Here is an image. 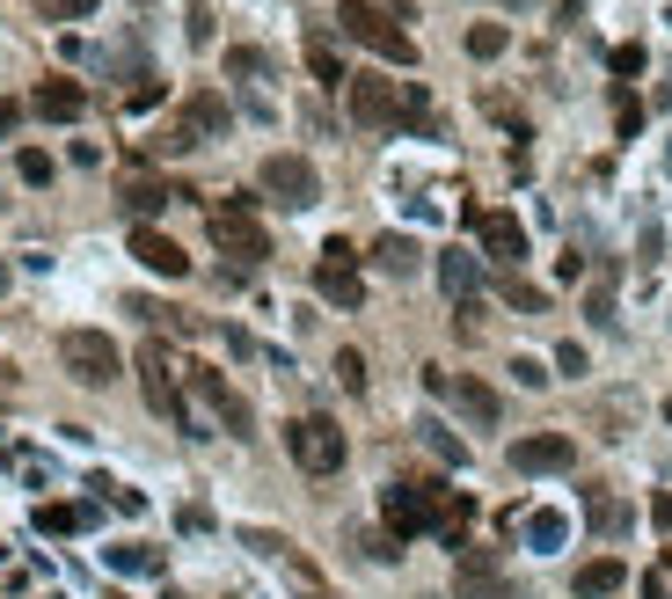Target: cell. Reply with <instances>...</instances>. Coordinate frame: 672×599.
<instances>
[{
  "mask_svg": "<svg viewBox=\"0 0 672 599\" xmlns=\"http://www.w3.org/2000/svg\"><path fill=\"white\" fill-rule=\"evenodd\" d=\"M308 73L322 81V88H344V81H351L344 59H336V45H322V37H308Z\"/></svg>",
  "mask_w": 672,
  "mask_h": 599,
  "instance_id": "cell-24",
  "label": "cell"
},
{
  "mask_svg": "<svg viewBox=\"0 0 672 599\" xmlns=\"http://www.w3.org/2000/svg\"><path fill=\"white\" fill-rule=\"evenodd\" d=\"M37 8H45L51 23H88V8H96V0H37Z\"/></svg>",
  "mask_w": 672,
  "mask_h": 599,
  "instance_id": "cell-31",
  "label": "cell"
},
{
  "mask_svg": "<svg viewBox=\"0 0 672 599\" xmlns=\"http://www.w3.org/2000/svg\"><path fill=\"white\" fill-rule=\"evenodd\" d=\"M417 256H424V249H417L409 235H381V241H373V264H381L387 278H409V271H417Z\"/></svg>",
  "mask_w": 672,
  "mask_h": 599,
  "instance_id": "cell-21",
  "label": "cell"
},
{
  "mask_svg": "<svg viewBox=\"0 0 672 599\" xmlns=\"http://www.w3.org/2000/svg\"><path fill=\"white\" fill-rule=\"evenodd\" d=\"M439 286L454 292V308H468V300H476V286H482V264L468 256V249H446V256H439Z\"/></svg>",
  "mask_w": 672,
  "mask_h": 599,
  "instance_id": "cell-16",
  "label": "cell"
},
{
  "mask_svg": "<svg viewBox=\"0 0 672 599\" xmlns=\"http://www.w3.org/2000/svg\"><path fill=\"white\" fill-rule=\"evenodd\" d=\"M227 73H241V81H249V73H256V81H264V51H249V45H235V51H227Z\"/></svg>",
  "mask_w": 672,
  "mask_h": 599,
  "instance_id": "cell-32",
  "label": "cell"
},
{
  "mask_svg": "<svg viewBox=\"0 0 672 599\" xmlns=\"http://www.w3.org/2000/svg\"><path fill=\"white\" fill-rule=\"evenodd\" d=\"M665 424H672V395H665Z\"/></svg>",
  "mask_w": 672,
  "mask_h": 599,
  "instance_id": "cell-39",
  "label": "cell"
},
{
  "mask_svg": "<svg viewBox=\"0 0 672 599\" xmlns=\"http://www.w3.org/2000/svg\"><path fill=\"white\" fill-rule=\"evenodd\" d=\"M344 96H351V124H365V132H395V124H409L403 81H381V73H351V81H344Z\"/></svg>",
  "mask_w": 672,
  "mask_h": 599,
  "instance_id": "cell-2",
  "label": "cell"
},
{
  "mask_svg": "<svg viewBox=\"0 0 672 599\" xmlns=\"http://www.w3.org/2000/svg\"><path fill=\"white\" fill-rule=\"evenodd\" d=\"M8 278H15V271H8V256H0V292H8Z\"/></svg>",
  "mask_w": 672,
  "mask_h": 599,
  "instance_id": "cell-38",
  "label": "cell"
},
{
  "mask_svg": "<svg viewBox=\"0 0 672 599\" xmlns=\"http://www.w3.org/2000/svg\"><path fill=\"white\" fill-rule=\"evenodd\" d=\"M336 23H344V37H351V45L373 51V59H387V67H417V37L387 23L381 0H344V8H336Z\"/></svg>",
  "mask_w": 672,
  "mask_h": 599,
  "instance_id": "cell-1",
  "label": "cell"
},
{
  "mask_svg": "<svg viewBox=\"0 0 672 599\" xmlns=\"http://www.w3.org/2000/svg\"><path fill=\"white\" fill-rule=\"evenodd\" d=\"M628 585V563L622 555H592L585 571H577V599H614Z\"/></svg>",
  "mask_w": 672,
  "mask_h": 599,
  "instance_id": "cell-17",
  "label": "cell"
},
{
  "mask_svg": "<svg viewBox=\"0 0 672 599\" xmlns=\"http://www.w3.org/2000/svg\"><path fill=\"white\" fill-rule=\"evenodd\" d=\"M417 439H424V446H432V454L446 460V468H460V460H468V446H460V439L446 432V424H432V417H424V424H417Z\"/></svg>",
  "mask_w": 672,
  "mask_h": 599,
  "instance_id": "cell-27",
  "label": "cell"
},
{
  "mask_svg": "<svg viewBox=\"0 0 672 599\" xmlns=\"http://www.w3.org/2000/svg\"><path fill=\"white\" fill-rule=\"evenodd\" d=\"M497 300H504V308H519V314H541V308H549V292L527 286V278H497Z\"/></svg>",
  "mask_w": 672,
  "mask_h": 599,
  "instance_id": "cell-26",
  "label": "cell"
},
{
  "mask_svg": "<svg viewBox=\"0 0 672 599\" xmlns=\"http://www.w3.org/2000/svg\"><path fill=\"white\" fill-rule=\"evenodd\" d=\"M563 534H571V519H563V512H533V519H527V541H533L541 555L563 549Z\"/></svg>",
  "mask_w": 672,
  "mask_h": 599,
  "instance_id": "cell-25",
  "label": "cell"
},
{
  "mask_svg": "<svg viewBox=\"0 0 672 599\" xmlns=\"http://www.w3.org/2000/svg\"><path fill=\"white\" fill-rule=\"evenodd\" d=\"M118 197H124V213L140 219V227H154V213H161L168 197H183V191H168V183H154V176H132Z\"/></svg>",
  "mask_w": 672,
  "mask_h": 599,
  "instance_id": "cell-18",
  "label": "cell"
},
{
  "mask_svg": "<svg viewBox=\"0 0 672 599\" xmlns=\"http://www.w3.org/2000/svg\"><path fill=\"white\" fill-rule=\"evenodd\" d=\"M96 527V504H37V534H81Z\"/></svg>",
  "mask_w": 672,
  "mask_h": 599,
  "instance_id": "cell-22",
  "label": "cell"
},
{
  "mask_svg": "<svg viewBox=\"0 0 672 599\" xmlns=\"http://www.w3.org/2000/svg\"><path fill=\"white\" fill-rule=\"evenodd\" d=\"M205 227H213V241L235 256V264H264V256H271V235L256 227L249 197H235V205H213V213H205Z\"/></svg>",
  "mask_w": 672,
  "mask_h": 599,
  "instance_id": "cell-5",
  "label": "cell"
},
{
  "mask_svg": "<svg viewBox=\"0 0 672 599\" xmlns=\"http://www.w3.org/2000/svg\"><path fill=\"white\" fill-rule=\"evenodd\" d=\"M132 256H140L154 278H191V256H183L161 227H132Z\"/></svg>",
  "mask_w": 672,
  "mask_h": 599,
  "instance_id": "cell-12",
  "label": "cell"
},
{
  "mask_svg": "<svg viewBox=\"0 0 672 599\" xmlns=\"http://www.w3.org/2000/svg\"><path fill=\"white\" fill-rule=\"evenodd\" d=\"M454 403L468 409V417H476V424H497V417H504V403H497V387H490V381H476V373H468V381H454Z\"/></svg>",
  "mask_w": 672,
  "mask_h": 599,
  "instance_id": "cell-20",
  "label": "cell"
},
{
  "mask_svg": "<svg viewBox=\"0 0 672 599\" xmlns=\"http://www.w3.org/2000/svg\"><path fill=\"white\" fill-rule=\"evenodd\" d=\"M256 183H264V191L278 197V205H292V213L322 197V176H314V161H308V154H271V161L256 168Z\"/></svg>",
  "mask_w": 672,
  "mask_h": 599,
  "instance_id": "cell-8",
  "label": "cell"
},
{
  "mask_svg": "<svg viewBox=\"0 0 672 599\" xmlns=\"http://www.w3.org/2000/svg\"><path fill=\"white\" fill-rule=\"evenodd\" d=\"M314 292H322L329 308H359V300H365V278H359V256H351V241H322Z\"/></svg>",
  "mask_w": 672,
  "mask_h": 599,
  "instance_id": "cell-9",
  "label": "cell"
},
{
  "mask_svg": "<svg viewBox=\"0 0 672 599\" xmlns=\"http://www.w3.org/2000/svg\"><path fill=\"white\" fill-rule=\"evenodd\" d=\"M460 599H519V592H512V577H504L490 555H468V563H460Z\"/></svg>",
  "mask_w": 672,
  "mask_h": 599,
  "instance_id": "cell-15",
  "label": "cell"
},
{
  "mask_svg": "<svg viewBox=\"0 0 672 599\" xmlns=\"http://www.w3.org/2000/svg\"><path fill=\"white\" fill-rule=\"evenodd\" d=\"M191 395H197V403H205V409L219 417V432H235V439H256V417H249V403H241L235 387L219 381L213 366H191Z\"/></svg>",
  "mask_w": 672,
  "mask_h": 599,
  "instance_id": "cell-10",
  "label": "cell"
},
{
  "mask_svg": "<svg viewBox=\"0 0 672 599\" xmlns=\"http://www.w3.org/2000/svg\"><path fill=\"white\" fill-rule=\"evenodd\" d=\"M592 527H600V534H622V527H628V504H614V498H592Z\"/></svg>",
  "mask_w": 672,
  "mask_h": 599,
  "instance_id": "cell-30",
  "label": "cell"
},
{
  "mask_svg": "<svg viewBox=\"0 0 672 599\" xmlns=\"http://www.w3.org/2000/svg\"><path fill=\"white\" fill-rule=\"evenodd\" d=\"M286 454L300 460L308 476H336L351 446H344V432H336V417H292L286 424Z\"/></svg>",
  "mask_w": 672,
  "mask_h": 599,
  "instance_id": "cell-3",
  "label": "cell"
},
{
  "mask_svg": "<svg viewBox=\"0 0 672 599\" xmlns=\"http://www.w3.org/2000/svg\"><path fill=\"white\" fill-rule=\"evenodd\" d=\"M336 381L351 387V395L365 387V359H359V351H336Z\"/></svg>",
  "mask_w": 672,
  "mask_h": 599,
  "instance_id": "cell-33",
  "label": "cell"
},
{
  "mask_svg": "<svg viewBox=\"0 0 672 599\" xmlns=\"http://www.w3.org/2000/svg\"><path fill=\"white\" fill-rule=\"evenodd\" d=\"M650 519H658V527H672V490H658V504H650Z\"/></svg>",
  "mask_w": 672,
  "mask_h": 599,
  "instance_id": "cell-37",
  "label": "cell"
},
{
  "mask_svg": "<svg viewBox=\"0 0 672 599\" xmlns=\"http://www.w3.org/2000/svg\"><path fill=\"white\" fill-rule=\"evenodd\" d=\"M140 395H146V409H154V417H168L176 432L197 439V417L183 409V395H176V373H168V351H161V344H146V351H140Z\"/></svg>",
  "mask_w": 672,
  "mask_h": 599,
  "instance_id": "cell-7",
  "label": "cell"
},
{
  "mask_svg": "<svg viewBox=\"0 0 672 599\" xmlns=\"http://www.w3.org/2000/svg\"><path fill=\"white\" fill-rule=\"evenodd\" d=\"M571 460H577V446L563 432H533V439L512 446V468H519V476H563Z\"/></svg>",
  "mask_w": 672,
  "mask_h": 599,
  "instance_id": "cell-11",
  "label": "cell"
},
{
  "mask_svg": "<svg viewBox=\"0 0 672 599\" xmlns=\"http://www.w3.org/2000/svg\"><path fill=\"white\" fill-rule=\"evenodd\" d=\"M183 124H191V132H205V140H219V132L235 124V110H227V103H219L213 88H197V96L183 103Z\"/></svg>",
  "mask_w": 672,
  "mask_h": 599,
  "instance_id": "cell-19",
  "label": "cell"
},
{
  "mask_svg": "<svg viewBox=\"0 0 672 599\" xmlns=\"http://www.w3.org/2000/svg\"><path fill=\"white\" fill-rule=\"evenodd\" d=\"M15 168H23V183H51V154H37V146H23Z\"/></svg>",
  "mask_w": 672,
  "mask_h": 599,
  "instance_id": "cell-34",
  "label": "cell"
},
{
  "mask_svg": "<svg viewBox=\"0 0 672 599\" xmlns=\"http://www.w3.org/2000/svg\"><path fill=\"white\" fill-rule=\"evenodd\" d=\"M29 110H37V118H51V124H73L81 110H88V88H81V81H45V88L29 96Z\"/></svg>",
  "mask_w": 672,
  "mask_h": 599,
  "instance_id": "cell-14",
  "label": "cell"
},
{
  "mask_svg": "<svg viewBox=\"0 0 672 599\" xmlns=\"http://www.w3.org/2000/svg\"><path fill=\"white\" fill-rule=\"evenodd\" d=\"M59 366H67L81 387H110L124 359H118V344H110L103 330H67L59 336Z\"/></svg>",
  "mask_w": 672,
  "mask_h": 599,
  "instance_id": "cell-4",
  "label": "cell"
},
{
  "mask_svg": "<svg viewBox=\"0 0 672 599\" xmlns=\"http://www.w3.org/2000/svg\"><path fill=\"white\" fill-rule=\"evenodd\" d=\"M468 519H476V498L468 490H454V498H439V541H468Z\"/></svg>",
  "mask_w": 672,
  "mask_h": 599,
  "instance_id": "cell-23",
  "label": "cell"
},
{
  "mask_svg": "<svg viewBox=\"0 0 672 599\" xmlns=\"http://www.w3.org/2000/svg\"><path fill=\"white\" fill-rule=\"evenodd\" d=\"M439 498H446L439 482H395V490L381 498L387 534H395V541H409V534H432V527H439Z\"/></svg>",
  "mask_w": 672,
  "mask_h": 599,
  "instance_id": "cell-6",
  "label": "cell"
},
{
  "mask_svg": "<svg viewBox=\"0 0 672 599\" xmlns=\"http://www.w3.org/2000/svg\"><path fill=\"white\" fill-rule=\"evenodd\" d=\"M504 45H512V29H504V23H476V29H468V51H476V59H497Z\"/></svg>",
  "mask_w": 672,
  "mask_h": 599,
  "instance_id": "cell-29",
  "label": "cell"
},
{
  "mask_svg": "<svg viewBox=\"0 0 672 599\" xmlns=\"http://www.w3.org/2000/svg\"><path fill=\"white\" fill-rule=\"evenodd\" d=\"M15 124H23V103H15V96H0V140H8Z\"/></svg>",
  "mask_w": 672,
  "mask_h": 599,
  "instance_id": "cell-36",
  "label": "cell"
},
{
  "mask_svg": "<svg viewBox=\"0 0 672 599\" xmlns=\"http://www.w3.org/2000/svg\"><path fill=\"white\" fill-rule=\"evenodd\" d=\"M614 124H622V140H636V132H644V110H636V96L614 103Z\"/></svg>",
  "mask_w": 672,
  "mask_h": 599,
  "instance_id": "cell-35",
  "label": "cell"
},
{
  "mask_svg": "<svg viewBox=\"0 0 672 599\" xmlns=\"http://www.w3.org/2000/svg\"><path fill=\"white\" fill-rule=\"evenodd\" d=\"M468 219H476V241L497 256V264H519V256H527V227L512 213H468Z\"/></svg>",
  "mask_w": 672,
  "mask_h": 599,
  "instance_id": "cell-13",
  "label": "cell"
},
{
  "mask_svg": "<svg viewBox=\"0 0 672 599\" xmlns=\"http://www.w3.org/2000/svg\"><path fill=\"white\" fill-rule=\"evenodd\" d=\"M110 571H124V577H154V571H161V555H154V549H110Z\"/></svg>",
  "mask_w": 672,
  "mask_h": 599,
  "instance_id": "cell-28",
  "label": "cell"
}]
</instances>
